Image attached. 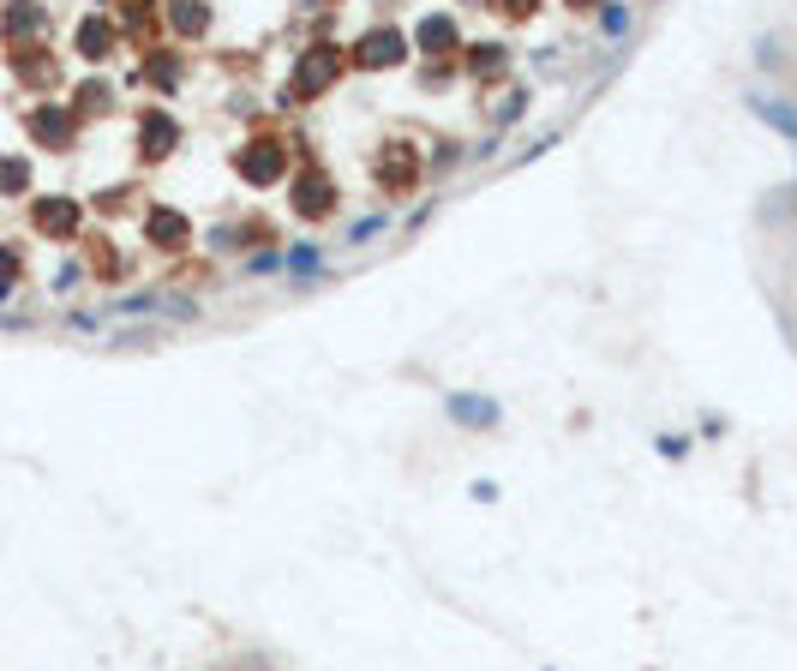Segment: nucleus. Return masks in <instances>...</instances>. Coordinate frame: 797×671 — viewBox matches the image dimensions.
I'll use <instances>...</instances> for the list:
<instances>
[{
  "label": "nucleus",
  "mask_w": 797,
  "mask_h": 671,
  "mask_svg": "<svg viewBox=\"0 0 797 671\" xmlns=\"http://www.w3.org/2000/svg\"><path fill=\"white\" fill-rule=\"evenodd\" d=\"M108 312H114V318H162V312H168V294H162V288L114 294V300H108Z\"/></svg>",
  "instance_id": "15"
},
{
  "label": "nucleus",
  "mask_w": 797,
  "mask_h": 671,
  "mask_svg": "<svg viewBox=\"0 0 797 671\" xmlns=\"http://www.w3.org/2000/svg\"><path fill=\"white\" fill-rule=\"evenodd\" d=\"M240 270H246V276H282V246H276V240H264V246H258Z\"/></svg>",
  "instance_id": "21"
},
{
  "label": "nucleus",
  "mask_w": 797,
  "mask_h": 671,
  "mask_svg": "<svg viewBox=\"0 0 797 671\" xmlns=\"http://www.w3.org/2000/svg\"><path fill=\"white\" fill-rule=\"evenodd\" d=\"M510 60H516V54H510L504 42H468V48L456 54V72H462V78H498V72H510Z\"/></svg>",
  "instance_id": "12"
},
{
  "label": "nucleus",
  "mask_w": 797,
  "mask_h": 671,
  "mask_svg": "<svg viewBox=\"0 0 797 671\" xmlns=\"http://www.w3.org/2000/svg\"><path fill=\"white\" fill-rule=\"evenodd\" d=\"M408 48H414V54H432V60L450 66V60L462 54V18H456V12H426V18L414 24Z\"/></svg>",
  "instance_id": "3"
},
{
  "label": "nucleus",
  "mask_w": 797,
  "mask_h": 671,
  "mask_svg": "<svg viewBox=\"0 0 797 671\" xmlns=\"http://www.w3.org/2000/svg\"><path fill=\"white\" fill-rule=\"evenodd\" d=\"M162 24H168L180 42H198V36H210L216 12H210V6H198V0H186V6H168V12H162Z\"/></svg>",
  "instance_id": "13"
},
{
  "label": "nucleus",
  "mask_w": 797,
  "mask_h": 671,
  "mask_svg": "<svg viewBox=\"0 0 797 671\" xmlns=\"http://www.w3.org/2000/svg\"><path fill=\"white\" fill-rule=\"evenodd\" d=\"M282 276H288L294 288H312V282L330 276V252H324L318 240H288V246H282Z\"/></svg>",
  "instance_id": "9"
},
{
  "label": "nucleus",
  "mask_w": 797,
  "mask_h": 671,
  "mask_svg": "<svg viewBox=\"0 0 797 671\" xmlns=\"http://www.w3.org/2000/svg\"><path fill=\"white\" fill-rule=\"evenodd\" d=\"M654 450H660L666 462H684V456H690V432H660V438H654Z\"/></svg>",
  "instance_id": "25"
},
{
  "label": "nucleus",
  "mask_w": 797,
  "mask_h": 671,
  "mask_svg": "<svg viewBox=\"0 0 797 671\" xmlns=\"http://www.w3.org/2000/svg\"><path fill=\"white\" fill-rule=\"evenodd\" d=\"M138 150H144V162L174 156V150H180V120H174L168 108H144V114H138Z\"/></svg>",
  "instance_id": "8"
},
{
  "label": "nucleus",
  "mask_w": 797,
  "mask_h": 671,
  "mask_svg": "<svg viewBox=\"0 0 797 671\" xmlns=\"http://www.w3.org/2000/svg\"><path fill=\"white\" fill-rule=\"evenodd\" d=\"M162 318H180V324H192V318H204V300H192V294H168V312Z\"/></svg>",
  "instance_id": "24"
},
{
  "label": "nucleus",
  "mask_w": 797,
  "mask_h": 671,
  "mask_svg": "<svg viewBox=\"0 0 797 671\" xmlns=\"http://www.w3.org/2000/svg\"><path fill=\"white\" fill-rule=\"evenodd\" d=\"M18 180H24V168L18 162H0V186H18Z\"/></svg>",
  "instance_id": "30"
},
{
  "label": "nucleus",
  "mask_w": 797,
  "mask_h": 671,
  "mask_svg": "<svg viewBox=\"0 0 797 671\" xmlns=\"http://www.w3.org/2000/svg\"><path fill=\"white\" fill-rule=\"evenodd\" d=\"M702 432L708 438H726V414H702Z\"/></svg>",
  "instance_id": "29"
},
{
  "label": "nucleus",
  "mask_w": 797,
  "mask_h": 671,
  "mask_svg": "<svg viewBox=\"0 0 797 671\" xmlns=\"http://www.w3.org/2000/svg\"><path fill=\"white\" fill-rule=\"evenodd\" d=\"M594 24H600V36H606V42H630V36H636V24H642V12L618 0V6H600V12H594Z\"/></svg>",
  "instance_id": "16"
},
{
  "label": "nucleus",
  "mask_w": 797,
  "mask_h": 671,
  "mask_svg": "<svg viewBox=\"0 0 797 671\" xmlns=\"http://www.w3.org/2000/svg\"><path fill=\"white\" fill-rule=\"evenodd\" d=\"M474 504H498V480H474Z\"/></svg>",
  "instance_id": "28"
},
{
  "label": "nucleus",
  "mask_w": 797,
  "mask_h": 671,
  "mask_svg": "<svg viewBox=\"0 0 797 671\" xmlns=\"http://www.w3.org/2000/svg\"><path fill=\"white\" fill-rule=\"evenodd\" d=\"M144 234H150L156 252H186V246H192V222H186L180 210H168V204H156V210L144 216Z\"/></svg>",
  "instance_id": "11"
},
{
  "label": "nucleus",
  "mask_w": 797,
  "mask_h": 671,
  "mask_svg": "<svg viewBox=\"0 0 797 671\" xmlns=\"http://www.w3.org/2000/svg\"><path fill=\"white\" fill-rule=\"evenodd\" d=\"M246 234H252V228H234V222H228V228H222V222H216V228H210V240H204V246H210V252H240V240H246Z\"/></svg>",
  "instance_id": "23"
},
{
  "label": "nucleus",
  "mask_w": 797,
  "mask_h": 671,
  "mask_svg": "<svg viewBox=\"0 0 797 671\" xmlns=\"http://www.w3.org/2000/svg\"><path fill=\"white\" fill-rule=\"evenodd\" d=\"M756 66H780V36H756Z\"/></svg>",
  "instance_id": "27"
},
{
  "label": "nucleus",
  "mask_w": 797,
  "mask_h": 671,
  "mask_svg": "<svg viewBox=\"0 0 797 671\" xmlns=\"http://www.w3.org/2000/svg\"><path fill=\"white\" fill-rule=\"evenodd\" d=\"M414 48H408V30L402 24H372L354 48H348V66H366V72H390V66H402Z\"/></svg>",
  "instance_id": "2"
},
{
  "label": "nucleus",
  "mask_w": 797,
  "mask_h": 671,
  "mask_svg": "<svg viewBox=\"0 0 797 671\" xmlns=\"http://www.w3.org/2000/svg\"><path fill=\"white\" fill-rule=\"evenodd\" d=\"M456 162H468V144H456V138H450V144H438V156H432V174H450Z\"/></svg>",
  "instance_id": "26"
},
{
  "label": "nucleus",
  "mask_w": 797,
  "mask_h": 671,
  "mask_svg": "<svg viewBox=\"0 0 797 671\" xmlns=\"http://www.w3.org/2000/svg\"><path fill=\"white\" fill-rule=\"evenodd\" d=\"M36 132H42L48 144H66V132H72V120H66L60 108H42V114H36Z\"/></svg>",
  "instance_id": "22"
},
{
  "label": "nucleus",
  "mask_w": 797,
  "mask_h": 671,
  "mask_svg": "<svg viewBox=\"0 0 797 671\" xmlns=\"http://www.w3.org/2000/svg\"><path fill=\"white\" fill-rule=\"evenodd\" d=\"M528 102H534V90H528V84H510V90L492 102V132H504V126H516V120H528Z\"/></svg>",
  "instance_id": "17"
},
{
  "label": "nucleus",
  "mask_w": 797,
  "mask_h": 671,
  "mask_svg": "<svg viewBox=\"0 0 797 671\" xmlns=\"http://www.w3.org/2000/svg\"><path fill=\"white\" fill-rule=\"evenodd\" d=\"M342 66H348V60H342V48H330V42H318V48H306V60H300V72H294V84H288V102H306V96H318V90H330Z\"/></svg>",
  "instance_id": "4"
},
{
  "label": "nucleus",
  "mask_w": 797,
  "mask_h": 671,
  "mask_svg": "<svg viewBox=\"0 0 797 671\" xmlns=\"http://www.w3.org/2000/svg\"><path fill=\"white\" fill-rule=\"evenodd\" d=\"M420 168H426V162H420V156H414L408 144H384V156L372 162V180H378V186H384L390 198H402V192H414Z\"/></svg>",
  "instance_id": "7"
},
{
  "label": "nucleus",
  "mask_w": 797,
  "mask_h": 671,
  "mask_svg": "<svg viewBox=\"0 0 797 671\" xmlns=\"http://www.w3.org/2000/svg\"><path fill=\"white\" fill-rule=\"evenodd\" d=\"M390 222H396V210H366V216H354V222L342 228V240H336V246H348V252H360V246H372V240H384V234H390Z\"/></svg>",
  "instance_id": "14"
},
{
  "label": "nucleus",
  "mask_w": 797,
  "mask_h": 671,
  "mask_svg": "<svg viewBox=\"0 0 797 671\" xmlns=\"http://www.w3.org/2000/svg\"><path fill=\"white\" fill-rule=\"evenodd\" d=\"M294 216H306V222L336 216V180L324 168H300L294 174Z\"/></svg>",
  "instance_id": "6"
},
{
  "label": "nucleus",
  "mask_w": 797,
  "mask_h": 671,
  "mask_svg": "<svg viewBox=\"0 0 797 671\" xmlns=\"http://www.w3.org/2000/svg\"><path fill=\"white\" fill-rule=\"evenodd\" d=\"M144 72H150V84H156V90H174V84H180V60H174L168 48H156V54L144 60Z\"/></svg>",
  "instance_id": "19"
},
{
  "label": "nucleus",
  "mask_w": 797,
  "mask_h": 671,
  "mask_svg": "<svg viewBox=\"0 0 797 671\" xmlns=\"http://www.w3.org/2000/svg\"><path fill=\"white\" fill-rule=\"evenodd\" d=\"M78 42H84L90 60H108V48H114V24H108V18H84V24H78Z\"/></svg>",
  "instance_id": "18"
},
{
  "label": "nucleus",
  "mask_w": 797,
  "mask_h": 671,
  "mask_svg": "<svg viewBox=\"0 0 797 671\" xmlns=\"http://www.w3.org/2000/svg\"><path fill=\"white\" fill-rule=\"evenodd\" d=\"M444 414H450L462 432H498V426H504V402H498V396H480V390H450V396H444Z\"/></svg>",
  "instance_id": "5"
},
{
  "label": "nucleus",
  "mask_w": 797,
  "mask_h": 671,
  "mask_svg": "<svg viewBox=\"0 0 797 671\" xmlns=\"http://www.w3.org/2000/svg\"><path fill=\"white\" fill-rule=\"evenodd\" d=\"M288 138L282 132H258V138H246L240 150H234V174L246 180V186H270V180H282L288 174Z\"/></svg>",
  "instance_id": "1"
},
{
  "label": "nucleus",
  "mask_w": 797,
  "mask_h": 671,
  "mask_svg": "<svg viewBox=\"0 0 797 671\" xmlns=\"http://www.w3.org/2000/svg\"><path fill=\"white\" fill-rule=\"evenodd\" d=\"M36 222H42L48 234H72V228H78V204H42Z\"/></svg>",
  "instance_id": "20"
},
{
  "label": "nucleus",
  "mask_w": 797,
  "mask_h": 671,
  "mask_svg": "<svg viewBox=\"0 0 797 671\" xmlns=\"http://www.w3.org/2000/svg\"><path fill=\"white\" fill-rule=\"evenodd\" d=\"M744 102H750V114H756V120H762L768 132H780L786 144H797V102H792V96H774V90H750Z\"/></svg>",
  "instance_id": "10"
}]
</instances>
